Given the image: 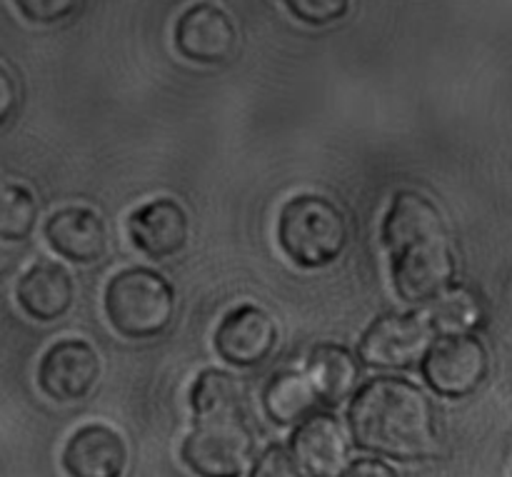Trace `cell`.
Segmentation results:
<instances>
[{"instance_id": "6da1fadb", "label": "cell", "mask_w": 512, "mask_h": 477, "mask_svg": "<svg viewBox=\"0 0 512 477\" xmlns=\"http://www.w3.org/2000/svg\"><path fill=\"white\" fill-rule=\"evenodd\" d=\"M393 285L405 303H428L453 288L455 255L440 210L425 195L403 190L383 220Z\"/></svg>"}, {"instance_id": "7a4b0ae2", "label": "cell", "mask_w": 512, "mask_h": 477, "mask_svg": "<svg viewBox=\"0 0 512 477\" xmlns=\"http://www.w3.org/2000/svg\"><path fill=\"white\" fill-rule=\"evenodd\" d=\"M355 445L400 463L438 453V418L420 388L400 378H378L355 393L348 410Z\"/></svg>"}, {"instance_id": "3957f363", "label": "cell", "mask_w": 512, "mask_h": 477, "mask_svg": "<svg viewBox=\"0 0 512 477\" xmlns=\"http://www.w3.org/2000/svg\"><path fill=\"white\" fill-rule=\"evenodd\" d=\"M193 433L183 443V463L198 477H240L253 455L245 415V388L223 370H205L190 393Z\"/></svg>"}, {"instance_id": "277c9868", "label": "cell", "mask_w": 512, "mask_h": 477, "mask_svg": "<svg viewBox=\"0 0 512 477\" xmlns=\"http://www.w3.org/2000/svg\"><path fill=\"white\" fill-rule=\"evenodd\" d=\"M278 240L285 255L300 268H325L348 245V223L323 195H295L280 210Z\"/></svg>"}, {"instance_id": "5b68a950", "label": "cell", "mask_w": 512, "mask_h": 477, "mask_svg": "<svg viewBox=\"0 0 512 477\" xmlns=\"http://www.w3.org/2000/svg\"><path fill=\"white\" fill-rule=\"evenodd\" d=\"M175 313L168 280L148 268H130L105 288V315L123 338L150 340L165 333Z\"/></svg>"}, {"instance_id": "8992f818", "label": "cell", "mask_w": 512, "mask_h": 477, "mask_svg": "<svg viewBox=\"0 0 512 477\" xmlns=\"http://www.w3.org/2000/svg\"><path fill=\"white\" fill-rule=\"evenodd\" d=\"M490 355L475 335L453 333L440 338L423 358V378L443 398L473 395L488 380Z\"/></svg>"}, {"instance_id": "52a82bcc", "label": "cell", "mask_w": 512, "mask_h": 477, "mask_svg": "<svg viewBox=\"0 0 512 477\" xmlns=\"http://www.w3.org/2000/svg\"><path fill=\"white\" fill-rule=\"evenodd\" d=\"M433 323L418 313L380 315L360 338V360L368 368L408 370L425 358Z\"/></svg>"}, {"instance_id": "ba28073f", "label": "cell", "mask_w": 512, "mask_h": 477, "mask_svg": "<svg viewBox=\"0 0 512 477\" xmlns=\"http://www.w3.org/2000/svg\"><path fill=\"white\" fill-rule=\"evenodd\" d=\"M238 45V30L225 10L213 3H195L175 23V48L200 65L230 60Z\"/></svg>"}, {"instance_id": "9c48e42d", "label": "cell", "mask_w": 512, "mask_h": 477, "mask_svg": "<svg viewBox=\"0 0 512 477\" xmlns=\"http://www.w3.org/2000/svg\"><path fill=\"white\" fill-rule=\"evenodd\" d=\"M100 375L98 353L85 340H60L43 355L38 368V385L58 403H75L93 390Z\"/></svg>"}, {"instance_id": "30bf717a", "label": "cell", "mask_w": 512, "mask_h": 477, "mask_svg": "<svg viewBox=\"0 0 512 477\" xmlns=\"http://www.w3.org/2000/svg\"><path fill=\"white\" fill-rule=\"evenodd\" d=\"M278 343L273 318L258 305H240L230 310L215 333V350L225 363L235 368H258Z\"/></svg>"}, {"instance_id": "8fae6325", "label": "cell", "mask_w": 512, "mask_h": 477, "mask_svg": "<svg viewBox=\"0 0 512 477\" xmlns=\"http://www.w3.org/2000/svg\"><path fill=\"white\" fill-rule=\"evenodd\" d=\"M128 233L135 248L153 260L180 253L188 240V215L173 198H158L140 205L128 220Z\"/></svg>"}, {"instance_id": "7c38bea8", "label": "cell", "mask_w": 512, "mask_h": 477, "mask_svg": "<svg viewBox=\"0 0 512 477\" xmlns=\"http://www.w3.org/2000/svg\"><path fill=\"white\" fill-rule=\"evenodd\" d=\"M295 460L310 477H340L348 468V443L333 415H313L290 438Z\"/></svg>"}, {"instance_id": "4fadbf2b", "label": "cell", "mask_w": 512, "mask_h": 477, "mask_svg": "<svg viewBox=\"0 0 512 477\" xmlns=\"http://www.w3.org/2000/svg\"><path fill=\"white\" fill-rule=\"evenodd\" d=\"M125 465V440L108 425H85L65 445L63 468L70 477H123Z\"/></svg>"}, {"instance_id": "5bb4252c", "label": "cell", "mask_w": 512, "mask_h": 477, "mask_svg": "<svg viewBox=\"0 0 512 477\" xmlns=\"http://www.w3.org/2000/svg\"><path fill=\"white\" fill-rule=\"evenodd\" d=\"M45 240L60 258L75 265H90L105 255L108 228L90 208H65L45 223Z\"/></svg>"}, {"instance_id": "9a60e30c", "label": "cell", "mask_w": 512, "mask_h": 477, "mask_svg": "<svg viewBox=\"0 0 512 477\" xmlns=\"http://www.w3.org/2000/svg\"><path fill=\"white\" fill-rule=\"evenodd\" d=\"M18 303L33 320L53 323L73 305V278L58 263L40 260L18 280Z\"/></svg>"}, {"instance_id": "2e32d148", "label": "cell", "mask_w": 512, "mask_h": 477, "mask_svg": "<svg viewBox=\"0 0 512 477\" xmlns=\"http://www.w3.org/2000/svg\"><path fill=\"white\" fill-rule=\"evenodd\" d=\"M263 405L268 418L280 428H285V425L305 423L313 415H318L320 405L325 403L308 373L283 370V373L273 375V380L265 388Z\"/></svg>"}, {"instance_id": "e0dca14e", "label": "cell", "mask_w": 512, "mask_h": 477, "mask_svg": "<svg viewBox=\"0 0 512 477\" xmlns=\"http://www.w3.org/2000/svg\"><path fill=\"white\" fill-rule=\"evenodd\" d=\"M305 373L310 375L325 405H340L348 400L360 380L358 360L343 345L333 343L318 345L310 353Z\"/></svg>"}, {"instance_id": "ac0fdd59", "label": "cell", "mask_w": 512, "mask_h": 477, "mask_svg": "<svg viewBox=\"0 0 512 477\" xmlns=\"http://www.w3.org/2000/svg\"><path fill=\"white\" fill-rule=\"evenodd\" d=\"M38 218V203L30 190L8 183L3 190V215H0V238L13 243L25 240L35 228Z\"/></svg>"}, {"instance_id": "d6986e66", "label": "cell", "mask_w": 512, "mask_h": 477, "mask_svg": "<svg viewBox=\"0 0 512 477\" xmlns=\"http://www.w3.org/2000/svg\"><path fill=\"white\" fill-rule=\"evenodd\" d=\"M433 318L435 320H430L433 328L455 330V333L473 328V325L480 323L478 300L470 293H465V290H455V293L445 295L443 300L438 298V308H435Z\"/></svg>"}, {"instance_id": "ffe728a7", "label": "cell", "mask_w": 512, "mask_h": 477, "mask_svg": "<svg viewBox=\"0 0 512 477\" xmlns=\"http://www.w3.org/2000/svg\"><path fill=\"white\" fill-rule=\"evenodd\" d=\"M283 3L295 18L315 28L345 18L350 8V0H283Z\"/></svg>"}, {"instance_id": "44dd1931", "label": "cell", "mask_w": 512, "mask_h": 477, "mask_svg": "<svg viewBox=\"0 0 512 477\" xmlns=\"http://www.w3.org/2000/svg\"><path fill=\"white\" fill-rule=\"evenodd\" d=\"M78 3L80 0H15V8L30 23L53 25L73 15Z\"/></svg>"}, {"instance_id": "7402d4cb", "label": "cell", "mask_w": 512, "mask_h": 477, "mask_svg": "<svg viewBox=\"0 0 512 477\" xmlns=\"http://www.w3.org/2000/svg\"><path fill=\"white\" fill-rule=\"evenodd\" d=\"M250 477H303L298 460L290 458L283 445H270L265 453L255 460Z\"/></svg>"}, {"instance_id": "603a6c76", "label": "cell", "mask_w": 512, "mask_h": 477, "mask_svg": "<svg viewBox=\"0 0 512 477\" xmlns=\"http://www.w3.org/2000/svg\"><path fill=\"white\" fill-rule=\"evenodd\" d=\"M340 477H398V473H395V470L390 468L385 460L363 458V460H355V463H350Z\"/></svg>"}, {"instance_id": "cb8c5ba5", "label": "cell", "mask_w": 512, "mask_h": 477, "mask_svg": "<svg viewBox=\"0 0 512 477\" xmlns=\"http://www.w3.org/2000/svg\"><path fill=\"white\" fill-rule=\"evenodd\" d=\"M0 85H3V105H0V118L5 120L10 118V113H13V105H15V78H13V70H10L8 63H3V75H0Z\"/></svg>"}]
</instances>
